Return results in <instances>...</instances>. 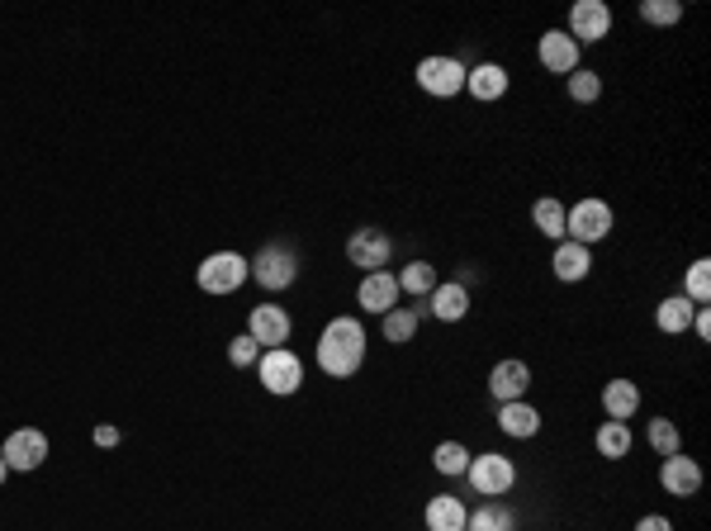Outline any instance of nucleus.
<instances>
[{"instance_id":"1","label":"nucleus","mask_w":711,"mask_h":531,"mask_svg":"<svg viewBox=\"0 0 711 531\" xmlns=\"http://www.w3.org/2000/svg\"><path fill=\"white\" fill-rule=\"evenodd\" d=\"M361 361H365V328L356 318H332L323 328V337H318V366L328 375H337V380H347V375L361 370Z\"/></svg>"},{"instance_id":"2","label":"nucleus","mask_w":711,"mask_h":531,"mask_svg":"<svg viewBox=\"0 0 711 531\" xmlns=\"http://www.w3.org/2000/svg\"><path fill=\"white\" fill-rule=\"evenodd\" d=\"M247 275H252V261L247 257H237V252H214V257L200 261L195 280H200L204 294H233Z\"/></svg>"},{"instance_id":"3","label":"nucleus","mask_w":711,"mask_h":531,"mask_svg":"<svg viewBox=\"0 0 711 531\" xmlns=\"http://www.w3.org/2000/svg\"><path fill=\"white\" fill-rule=\"evenodd\" d=\"M612 233V209L607 200H579L574 209H565V238L588 247V242H602Z\"/></svg>"},{"instance_id":"4","label":"nucleus","mask_w":711,"mask_h":531,"mask_svg":"<svg viewBox=\"0 0 711 531\" xmlns=\"http://www.w3.org/2000/svg\"><path fill=\"white\" fill-rule=\"evenodd\" d=\"M252 275L261 280V290H290L294 275H299V257L294 247H261V257L252 261Z\"/></svg>"},{"instance_id":"5","label":"nucleus","mask_w":711,"mask_h":531,"mask_svg":"<svg viewBox=\"0 0 711 531\" xmlns=\"http://www.w3.org/2000/svg\"><path fill=\"white\" fill-rule=\"evenodd\" d=\"M256 366H261V385H266V394H294V389L304 385V366H299V356L285 351V347L266 351Z\"/></svg>"},{"instance_id":"6","label":"nucleus","mask_w":711,"mask_h":531,"mask_svg":"<svg viewBox=\"0 0 711 531\" xmlns=\"http://www.w3.org/2000/svg\"><path fill=\"white\" fill-rule=\"evenodd\" d=\"M470 484H474V494H508L512 489V479H517V470H512V460L508 456H498V451H489V456H470Z\"/></svg>"},{"instance_id":"7","label":"nucleus","mask_w":711,"mask_h":531,"mask_svg":"<svg viewBox=\"0 0 711 531\" xmlns=\"http://www.w3.org/2000/svg\"><path fill=\"white\" fill-rule=\"evenodd\" d=\"M247 337H252L261 351H275L290 342V313L280 304H256L252 318H247Z\"/></svg>"},{"instance_id":"8","label":"nucleus","mask_w":711,"mask_h":531,"mask_svg":"<svg viewBox=\"0 0 711 531\" xmlns=\"http://www.w3.org/2000/svg\"><path fill=\"white\" fill-rule=\"evenodd\" d=\"M0 456H5L10 470H38V465L48 460V437H43L38 427H19V432H10Z\"/></svg>"},{"instance_id":"9","label":"nucleus","mask_w":711,"mask_h":531,"mask_svg":"<svg viewBox=\"0 0 711 531\" xmlns=\"http://www.w3.org/2000/svg\"><path fill=\"white\" fill-rule=\"evenodd\" d=\"M418 86L427 95H456L460 86H465V67H460L456 57H427V62H418Z\"/></svg>"},{"instance_id":"10","label":"nucleus","mask_w":711,"mask_h":531,"mask_svg":"<svg viewBox=\"0 0 711 531\" xmlns=\"http://www.w3.org/2000/svg\"><path fill=\"white\" fill-rule=\"evenodd\" d=\"M569 29H574V43H598V38L612 34V10L607 0H579L569 10Z\"/></svg>"},{"instance_id":"11","label":"nucleus","mask_w":711,"mask_h":531,"mask_svg":"<svg viewBox=\"0 0 711 531\" xmlns=\"http://www.w3.org/2000/svg\"><path fill=\"white\" fill-rule=\"evenodd\" d=\"M659 484H664V494L674 498H693L702 489V465L688 460L683 451L678 456H664V470H659Z\"/></svg>"},{"instance_id":"12","label":"nucleus","mask_w":711,"mask_h":531,"mask_svg":"<svg viewBox=\"0 0 711 531\" xmlns=\"http://www.w3.org/2000/svg\"><path fill=\"white\" fill-rule=\"evenodd\" d=\"M389 252H394V242L384 238L380 228H361L347 242V261L351 266H365V271H380L384 261H389Z\"/></svg>"},{"instance_id":"13","label":"nucleus","mask_w":711,"mask_h":531,"mask_svg":"<svg viewBox=\"0 0 711 531\" xmlns=\"http://www.w3.org/2000/svg\"><path fill=\"white\" fill-rule=\"evenodd\" d=\"M399 275H389V271H370L361 280V290H356V299H361V309L365 313H389L394 304H399Z\"/></svg>"},{"instance_id":"14","label":"nucleus","mask_w":711,"mask_h":531,"mask_svg":"<svg viewBox=\"0 0 711 531\" xmlns=\"http://www.w3.org/2000/svg\"><path fill=\"white\" fill-rule=\"evenodd\" d=\"M531 389V370H527V361H498L493 366V375H489V394L498 403H517L522 394Z\"/></svg>"},{"instance_id":"15","label":"nucleus","mask_w":711,"mask_h":531,"mask_svg":"<svg viewBox=\"0 0 711 531\" xmlns=\"http://www.w3.org/2000/svg\"><path fill=\"white\" fill-rule=\"evenodd\" d=\"M541 67L555 76L579 72V43H574L565 29H550V34L541 38Z\"/></svg>"},{"instance_id":"16","label":"nucleus","mask_w":711,"mask_h":531,"mask_svg":"<svg viewBox=\"0 0 711 531\" xmlns=\"http://www.w3.org/2000/svg\"><path fill=\"white\" fill-rule=\"evenodd\" d=\"M427 313H437L441 323H460L465 313H470V290L465 285H437V290L427 294Z\"/></svg>"},{"instance_id":"17","label":"nucleus","mask_w":711,"mask_h":531,"mask_svg":"<svg viewBox=\"0 0 711 531\" xmlns=\"http://www.w3.org/2000/svg\"><path fill=\"white\" fill-rule=\"evenodd\" d=\"M602 408H607V418H612V422L636 418L640 389L631 385V380H607V389H602Z\"/></svg>"},{"instance_id":"18","label":"nucleus","mask_w":711,"mask_h":531,"mask_svg":"<svg viewBox=\"0 0 711 531\" xmlns=\"http://www.w3.org/2000/svg\"><path fill=\"white\" fill-rule=\"evenodd\" d=\"M465 503L456 494H437L427 503V531H465Z\"/></svg>"},{"instance_id":"19","label":"nucleus","mask_w":711,"mask_h":531,"mask_svg":"<svg viewBox=\"0 0 711 531\" xmlns=\"http://www.w3.org/2000/svg\"><path fill=\"white\" fill-rule=\"evenodd\" d=\"M465 86H470L474 100H498V95L508 91V72H503L498 62H484V67L465 72Z\"/></svg>"},{"instance_id":"20","label":"nucleus","mask_w":711,"mask_h":531,"mask_svg":"<svg viewBox=\"0 0 711 531\" xmlns=\"http://www.w3.org/2000/svg\"><path fill=\"white\" fill-rule=\"evenodd\" d=\"M498 427L508 432V437H536L541 432V413L531 408V403H503V413H498Z\"/></svg>"},{"instance_id":"21","label":"nucleus","mask_w":711,"mask_h":531,"mask_svg":"<svg viewBox=\"0 0 711 531\" xmlns=\"http://www.w3.org/2000/svg\"><path fill=\"white\" fill-rule=\"evenodd\" d=\"M465 531H517V517L503 508V503H484V508H474L470 517H465Z\"/></svg>"},{"instance_id":"22","label":"nucleus","mask_w":711,"mask_h":531,"mask_svg":"<svg viewBox=\"0 0 711 531\" xmlns=\"http://www.w3.org/2000/svg\"><path fill=\"white\" fill-rule=\"evenodd\" d=\"M588 266H593V261H588V247H579V242H569V238L555 247V275H560V280H584Z\"/></svg>"},{"instance_id":"23","label":"nucleus","mask_w":711,"mask_h":531,"mask_svg":"<svg viewBox=\"0 0 711 531\" xmlns=\"http://www.w3.org/2000/svg\"><path fill=\"white\" fill-rule=\"evenodd\" d=\"M598 456H607V460H621V456H631V427H626V422H602L598 427Z\"/></svg>"},{"instance_id":"24","label":"nucleus","mask_w":711,"mask_h":531,"mask_svg":"<svg viewBox=\"0 0 711 531\" xmlns=\"http://www.w3.org/2000/svg\"><path fill=\"white\" fill-rule=\"evenodd\" d=\"M659 332H688L693 328V299H683V294H674V299H664L655 313Z\"/></svg>"},{"instance_id":"25","label":"nucleus","mask_w":711,"mask_h":531,"mask_svg":"<svg viewBox=\"0 0 711 531\" xmlns=\"http://www.w3.org/2000/svg\"><path fill=\"white\" fill-rule=\"evenodd\" d=\"M531 219H536V228L546 233V238H555V242H565V204L560 200H536V209H531Z\"/></svg>"},{"instance_id":"26","label":"nucleus","mask_w":711,"mask_h":531,"mask_svg":"<svg viewBox=\"0 0 711 531\" xmlns=\"http://www.w3.org/2000/svg\"><path fill=\"white\" fill-rule=\"evenodd\" d=\"M413 332H418V313H413V309H389V313H384V342L403 347Z\"/></svg>"},{"instance_id":"27","label":"nucleus","mask_w":711,"mask_h":531,"mask_svg":"<svg viewBox=\"0 0 711 531\" xmlns=\"http://www.w3.org/2000/svg\"><path fill=\"white\" fill-rule=\"evenodd\" d=\"M432 465H437L441 475H465L470 470V451L460 441H441L437 451H432Z\"/></svg>"},{"instance_id":"28","label":"nucleus","mask_w":711,"mask_h":531,"mask_svg":"<svg viewBox=\"0 0 711 531\" xmlns=\"http://www.w3.org/2000/svg\"><path fill=\"white\" fill-rule=\"evenodd\" d=\"M399 290H408V294H432L437 290V271L427 266V261H413V266H403V275H399Z\"/></svg>"},{"instance_id":"29","label":"nucleus","mask_w":711,"mask_h":531,"mask_svg":"<svg viewBox=\"0 0 711 531\" xmlns=\"http://www.w3.org/2000/svg\"><path fill=\"white\" fill-rule=\"evenodd\" d=\"M565 86H569V100H579V105H593V100L602 95L598 72H584V67H579V72H569Z\"/></svg>"},{"instance_id":"30","label":"nucleus","mask_w":711,"mask_h":531,"mask_svg":"<svg viewBox=\"0 0 711 531\" xmlns=\"http://www.w3.org/2000/svg\"><path fill=\"white\" fill-rule=\"evenodd\" d=\"M650 446H655L659 456H678L683 451V441H678V427L669 418H655L650 422Z\"/></svg>"},{"instance_id":"31","label":"nucleus","mask_w":711,"mask_h":531,"mask_svg":"<svg viewBox=\"0 0 711 531\" xmlns=\"http://www.w3.org/2000/svg\"><path fill=\"white\" fill-rule=\"evenodd\" d=\"M683 299H693V304H707L711 299V261H693V271H688V294Z\"/></svg>"},{"instance_id":"32","label":"nucleus","mask_w":711,"mask_h":531,"mask_svg":"<svg viewBox=\"0 0 711 531\" xmlns=\"http://www.w3.org/2000/svg\"><path fill=\"white\" fill-rule=\"evenodd\" d=\"M640 19H645V24H674V19H683V5H678V0H645V5H640Z\"/></svg>"},{"instance_id":"33","label":"nucleus","mask_w":711,"mask_h":531,"mask_svg":"<svg viewBox=\"0 0 711 531\" xmlns=\"http://www.w3.org/2000/svg\"><path fill=\"white\" fill-rule=\"evenodd\" d=\"M228 361H233L237 370H247L261 361V347H256L252 337H233V347H228Z\"/></svg>"},{"instance_id":"34","label":"nucleus","mask_w":711,"mask_h":531,"mask_svg":"<svg viewBox=\"0 0 711 531\" xmlns=\"http://www.w3.org/2000/svg\"><path fill=\"white\" fill-rule=\"evenodd\" d=\"M636 531H674V527H669V517L650 513V517H640V522H636Z\"/></svg>"},{"instance_id":"35","label":"nucleus","mask_w":711,"mask_h":531,"mask_svg":"<svg viewBox=\"0 0 711 531\" xmlns=\"http://www.w3.org/2000/svg\"><path fill=\"white\" fill-rule=\"evenodd\" d=\"M693 332L702 337V342L711 337V313H707V309H697V313H693Z\"/></svg>"},{"instance_id":"36","label":"nucleus","mask_w":711,"mask_h":531,"mask_svg":"<svg viewBox=\"0 0 711 531\" xmlns=\"http://www.w3.org/2000/svg\"><path fill=\"white\" fill-rule=\"evenodd\" d=\"M95 446H119V427H95Z\"/></svg>"},{"instance_id":"37","label":"nucleus","mask_w":711,"mask_h":531,"mask_svg":"<svg viewBox=\"0 0 711 531\" xmlns=\"http://www.w3.org/2000/svg\"><path fill=\"white\" fill-rule=\"evenodd\" d=\"M5 475H10V465H5V456H0V484H5Z\"/></svg>"}]
</instances>
